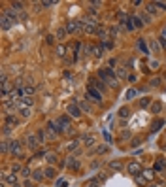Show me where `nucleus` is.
I'll return each instance as SVG.
<instances>
[{
  "mask_svg": "<svg viewBox=\"0 0 166 187\" xmlns=\"http://www.w3.org/2000/svg\"><path fill=\"white\" fill-rule=\"evenodd\" d=\"M36 136H38V140H40L42 144H44V142H45V138H47V134H45V131H42V128H40L38 132H36Z\"/></svg>",
  "mask_w": 166,
  "mask_h": 187,
  "instance_id": "28",
  "label": "nucleus"
},
{
  "mask_svg": "<svg viewBox=\"0 0 166 187\" xmlns=\"http://www.w3.org/2000/svg\"><path fill=\"white\" fill-rule=\"evenodd\" d=\"M147 104H149V97H146V98H142V100H140V106H142V108H146Z\"/></svg>",
  "mask_w": 166,
  "mask_h": 187,
  "instance_id": "40",
  "label": "nucleus"
},
{
  "mask_svg": "<svg viewBox=\"0 0 166 187\" xmlns=\"http://www.w3.org/2000/svg\"><path fill=\"white\" fill-rule=\"evenodd\" d=\"M147 187H161V185H158V183H153V185H147Z\"/></svg>",
  "mask_w": 166,
  "mask_h": 187,
  "instance_id": "52",
  "label": "nucleus"
},
{
  "mask_svg": "<svg viewBox=\"0 0 166 187\" xmlns=\"http://www.w3.org/2000/svg\"><path fill=\"white\" fill-rule=\"evenodd\" d=\"M143 176H146L147 179H153V172H151V170H143Z\"/></svg>",
  "mask_w": 166,
  "mask_h": 187,
  "instance_id": "42",
  "label": "nucleus"
},
{
  "mask_svg": "<svg viewBox=\"0 0 166 187\" xmlns=\"http://www.w3.org/2000/svg\"><path fill=\"white\" fill-rule=\"evenodd\" d=\"M25 142H27V147L30 149V151H36V149H38V146L42 144V142L38 140V136H36V134H27Z\"/></svg>",
  "mask_w": 166,
  "mask_h": 187,
  "instance_id": "3",
  "label": "nucleus"
},
{
  "mask_svg": "<svg viewBox=\"0 0 166 187\" xmlns=\"http://www.w3.org/2000/svg\"><path fill=\"white\" fill-rule=\"evenodd\" d=\"M64 51H66V47H64V46H59V47H57V53H59V57H64V55H66Z\"/></svg>",
  "mask_w": 166,
  "mask_h": 187,
  "instance_id": "38",
  "label": "nucleus"
},
{
  "mask_svg": "<svg viewBox=\"0 0 166 187\" xmlns=\"http://www.w3.org/2000/svg\"><path fill=\"white\" fill-rule=\"evenodd\" d=\"M79 30H83V21H79V19H76V21H70V23L66 25V32H79Z\"/></svg>",
  "mask_w": 166,
  "mask_h": 187,
  "instance_id": "6",
  "label": "nucleus"
},
{
  "mask_svg": "<svg viewBox=\"0 0 166 187\" xmlns=\"http://www.w3.org/2000/svg\"><path fill=\"white\" fill-rule=\"evenodd\" d=\"M19 113H21V117H28V116H30V108L19 104Z\"/></svg>",
  "mask_w": 166,
  "mask_h": 187,
  "instance_id": "19",
  "label": "nucleus"
},
{
  "mask_svg": "<svg viewBox=\"0 0 166 187\" xmlns=\"http://www.w3.org/2000/svg\"><path fill=\"white\" fill-rule=\"evenodd\" d=\"M161 149H166V140H162V142H161Z\"/></svg>",
  "mask_w": 166,
  "mask_h": 187,
  "instance_id": "50",
  "label": "nucleus"
},
{
  "mask_svg": "<svg viewBox=\"0 0 166 187\" xmlns=\"http://www.w3.org/2000/svg\"><path fill=\"white\" fill-rule=\"evenodd\" d=\"M23 187H32V182H30V179H27V182L23 183Z\"/></svg>",
  "mask_w": 166,
  "mask_h": 187,
  "instance_id": "49",
  "label": "nucleus"
},
{
  "mask_svg": "<svg viewBox=\"0 0 166 187\" xmlns=\"http://www.w3.org/2000/svg\"><path fill=\"white\" fill-rule=\"evenodd\" d=\"M2 187H8V185H6V183H4V182H2Z\"/></svg>",
  "mask_w": 166,
  "mask_h": 187,
  "instance_id": "54",
  "label": "nucleus"
},
{
  "mask_svg": "<svg viewBox=\"0 0 166 187\" xmlns=\"http://www.w3.org/2000/svg\"><path fill=\"white\" fill-rule=\"evenodd\" d=\"M10 151H11L13 155H17V157H23V149H21V142H17V140L10 142Z\"/></svg>",
  "mask_w": 166,
  "mask_h": 187,
  "instance_id": "10",
  "label": "nucleus"
},
{
  "mask_svg": "<svg viewBox=\"0 0 166 187\" xmlns=\"http://www.w3.org/2000/svg\"><path fill=\"white\" fill-rule=\"evenodd\" d=\"M149 49H151V53H161V44L157 40L149 38Z\"/></svg>",
  "mask_w": 166,
  "mask_h": 187,
  "instance_id": "15",
  "label": "nucleus"
},
{
  "mask_svg": "<svg viewBox=\"0 0 166 187\" xmlns=\"http://www.w3.org/2000/svg\"><path fill=\"white\" fill-rule=\"evenodd\" d=\"M83 30H85V32H89V34H92V32H98L96 21H95V19H87V21L83 23Z\"/></svg>",
  "mask_w": 166,
  "mask_h": 187,
  "instance_id": "8",
  "label": "nucleus"
},
{
  "mask_svg": "<svg viewBox=\"0 0 166 187\" xmlns=\"http://www.w3.org/2000/svg\"><path fill=\"white\" fill-rule=\"evenodd\" d=\"M149 64H151V70H157V68H158V62H157V61H151Z\"/></svg>",
  "mask_w": 166,
  "mask_h": 187,
  "instance_id": "46",
  "label": "nucleus"
},
{
  "mask_svg": "<svg viewBox=\"0 0 166 187\" xmlns=\"http://www.w3.org/2000/svg\"><path fill=\"white\" fill-rule=\"evenodd\" d=\"M21 170H23V166H21L19 163H13L11 164V174H17V172H21Z\"/></svg>",
  "mask_w": 166,
  "mask_h": 187,
  "instance_id": "30",
  "label": "nucleus"
},
{
  "mask_svg": "<svg viewBox=\"0 0 166 187\" xmlns=\"http://www.w3.org/2000/svg\"><path fill=\"white\" fill-rule=\"evenodd\" d=\"M125 97H127V100H130V98H134V97H136V89H128Z\"/></svg>",
  "mask_w": 166,
  "mask_h": 187,
  "instance_id": "34",
  "label": "nucleus"
},
{
  "mask_svg": "<svg viewBox=\"0 0 166 187\" xmlns=\"http://www.w3.org/2000/svg\"><path fill=\"white\" fill-rule=\"evenodd\" d=\"M89 87H95L96 91H106V85H104V81L102 80H96V78H91V85H89Z\"/></svg>",
  "mask_w": 166,
  "mask_h": 187,
  "instance_id": "12",
  "label": "nucleus"
},
{
  "mask_svg": "<svg viewBox=\"0 0 166 187\" xmlns=\"http://www.w3.org/2000/svg\"><path fill=\"white\" fill-rule=\"evenodd\" d=\"M140 19H142V23H143V25H146V23H149V21H151V17L147 15V13H142V15H140Z\"/></svg>",
  "mask_w": 166,
  "mask_h": 187,
  "instance_id": "37",
  "label": "nucleus"
},
{
  "mask_svg": "<svg viewBox=\"0 0 166 187\" xmlns=\"http://www.w3.org/2000/svg\"><path fill=\"white\" fill-rule=\"evenodd\" d=\"M21 174H23V176H27V178H28V176L32 174V172H30V168H23V170H21Z\"/></svg>",
  "mask_w": 166,
  "mask_h": 187,
  "instance_id": "44",
  "label": "nucleus"
},
{
  "mask_svg": "<svg viewBox=\"0 0 166 187\" xmlns=\"http://www.w3.org/2000/svg\"><path fill=\"white\" fill-rule=\"evenodd\" d=\"M146 11L151 13V15H155V13H157V10H155V2H147V4H146Z\"/></svg>",
  "mask_w": 166,
  "mask_h": 187,
  "instance_id": "23",
  "label": "nucleus"
},
{
  "mask_svg": "<svg viewBox=\"0 0 166 187\" xmlns=\"http://www.w3.org/2000/svg\"><path fill=\"white\" fill-rule=\"evenodd\" d=\"M11 10L13 11H23V4H21V2H13L11 4Z\"/></svg>",
  "mask_w": 166,
  "mask_h": 187,
  "instance_id": "33",
  "label": "nucleus"
},
{
  "mask_svg": "<svg viewBox=\"0 0 166 187\" xmlns=\"http://www.w3.org/2000/svg\"><path fill=\"white\" fill-rule=\"evenodd\" d=\"M119 117H121V119H128V117H130V110H128L127 106L119 108Z\"/></svg>",
  "mask_w": 166,
  "mask_h": 187,
  "instance_id": "17",
  "label": "nucleus"
},
{
  "mask_svg": "<svg viewBox=\"0 0 166 187\" xmlns=\"http://www.w3.org/2000/svg\"><path fill=\"white\" fill-rule=\"evenodd\" d=\"M149 83H151V87H158V85H161V78H153Z\"/></svg>",
  "mask_w": 166,
  "mask_h": 187,
  "instance_id": "35",
  "label": "nucleus"
},
{
  "mask_svg": "<svg viewBox=\"0 0 166 187\" xmlns=\"http://www.w3.org/2000/svg\"><path fill=\"white\" fill-rule=\"evenodd\" d=\"M85 187H98V179H91V182L85 183Z\"/></svg>",
  "mask_w": 166,
  "mask_h": 187,
  "instance_id": "39",
  "label": "nucleus"
},
{
  "mask_svg": "<svg viewBox=\"0 0 166 187\" xmlns=\"http://www.w3.org/2000/svg\"><path fill=\"white\" fill-rule=\"evenodd\" d=\"M2 182H4V183H10V185L17 183V174H4V176H2Z\"/></svg>",
  "mask_w": 166,
  "mask_h": 187,
  "instance_id": "14",
  "label": "nucleus"
},
{
  "mask_svg": "<svg viewBox=\"0 0 166 187\" xmlns=\"http://www.w3.org/2000/svg\"><path fill=\"white\" fill-rule=\"evenodd\" d=\"M127 23H128V28H142L143 23H142V19L138 15H128L127 17Z\"/></svg>",
  "mask_w": 166,
  "mask_h": 187,
  "instance_id": "7",
  "label": "nucleus"
},
{
  "mask_svg": "<svg viewBox=\"0 0 166 187\" xmlns=\"http://www.w3.org/2000/svg\"><path fill=\"white\" fill-rule=\"evenodd\" d=\"M161 36H162V38H166V25H164V28H162V34H161Z\"/></svg>",
  "mask_w": 166,
  "mask_h": 187,
  "instance_id": "51",
  "label": "nucleus"
},
{
  "mask_svg": "<svg viewBox=\"0 0 166 187\" xmlns=\"http://www.w3.org/2000/svg\"><path fill=\"white\" fill-rule=\"evenodd\" d=\"M19 21V17L15 15V11H13L11 8L10 10H6L4 13H2V30H8L10 27H13Z\"/></svg>",
  "mask_w": 166,
  "mask_h": 187,
  "instance_id": "1",
  "label": "nucleus"
},
{
  "mask_svg": "<svg viewBox=\"0 0 166 187\" xmlns=\"http://www.w3.org/2000/svg\"><path fill=\"white\" fill-rule=\"evenodd\" d=\"M77 146H79V142H77V140H74V142H70V144H68V149H76Z\"/></svg>",
  "mask_w": 166,
  "mask_h": 187,
  "instance_id": "41",
  "label": "nucleus"
},
{
  "mask_svg": "<svg viewBox=\"0 0 166 187\" xmlns=\"http://www.w3.org/2000/svg\"><path fill=\"white\" fill-rule=\"evenodd\" d=\"M79 108H81V112H87V113H91V112H92V108H91V104H89V102H81V104H79Z\"/></svg>",
  "mask_w": 166,
  "mask_h": 187,
  "instance_id": "27",
  "label": "nucleus"
},
{
  "mask_svg": "<svg viewBox=\"0 0 166 187\" xmlns=\"http://www.w3.org/2000/svg\"><path fill=\"white\" fill-rule=\"evenodd\" d=\"M140 142H142L140 138H132V142H130V144H132V147H138V146H140Z\"/></svg>",
  "mask_w": 166,
  "mask_h": 187,
  "instance_id": "43",
  "label": "nucleus"
},
{
  "mask_svg": "<svg viewBox=\"0 0 166 187\" xmlns=\"http://www.w3.org/2000/svg\"><path fill=\"white\" fill-rule=\"evenodd\" d=\"M155 6H158L161 10H166V2H155Z\"/></svg>",
  "mask_w": 166,
  "mask_h": 187,
  "instance_id": "47",
  "label": "nucleus"
},
{
  "mask_svg": "<svg viewBox=\"0 0 166 187\" xmlns=\"http://www.w3.org/2000/svg\"><path fill=\"white\" fill-rule=\"evenodd\" d=\"M115 74H117L119 78H128V74H127V68H125V66H119L117 70H115Z\"/></svg>",
  "mask_w": 166,
  "mask_h": 187,
  "instance_id": "25",
  "label": "nucleus"
},
{
  "mask_svg": "<svg viewBox=\"0 0 166 187\" xmlns=\"http://www.w3.org/2000/svg\"><path fill=\"white\" fill-rule=\"evenodd\" d=\"M66 113H68V117H81V108H79L76 102H70L66 106Z\"/></svg>",
  "mask_w": 166,
  "mask_h": 187,
  "instance_id": "4",
  "label": "nucleus"
},
{
  "mask_svg": "<svg viewBox=\"0 0 166 187\" xmlns=\"http://www.w3.org/2000/svg\"><path fill=\"white\" fill-rule=\"evenodd\" d=\"M98 78H100L104 83H110L111 87H117V80H115L111 68H100V70H98Z\"/></svg>",
  "mask_w": 166,
  "mask_h": 187,
  "instance_id": "2",
  "label": "nucleus"
},
{
  "mask_svg": "<svg viewBox=\"0 0 166 187\" xmlns=\"http://www.w3.org/2000/svg\"><path fill=\"white\" fill-rule=\"evenodd\" d=\"M6 123H8V127H10V125H17L19 119H17L15 116H8V117H6Z\"/></svg>",
  "mask_w": 166,
  "mask_h": 187,
  "instance_id": "26",
  "label": "nucleus"
},
{
  "mask_svg": "<svg viewBox=\"0 0 166 187\" xmlns=\"http://www.w3.org/2000/svg\"><path fill=\"white\" fill-rule=\"evenodd\" d=\"M110 168L115 172H121L123 170V163L121 161H110Z\"/></svg>",
  "mask_w": 166,
  "mask_h": 187,
  "instance_id": "18",
  "label": "nucleus"
},
{
  "mask_svg": "<svg viewBox=\"0 0 166 187\" xmlns=\"http://www.w3.org/2000/svg\"><path fill=\"white\" fill-rule=\"evenodd\" d=\"M66 164H68V168H74V170H77L79 166H81V164H79V161L76 159V157H70Z\"/></svg>",
  "mask_w": 166,
  "mask_h": 187,
  "instance_id": "16",
  "label": "nucleus"
},
{
  "mask_svg": "<svg viewBox=\"0 0 166 187\" xmlns=\"http://www.w3.org/2000/svg\"><path fill=\"white\" fill-rule=\"evenodd\" d=\"M44 174H45V178H55V176H57V170H55L53 166H47V168L44 170Z\"/></svg>",
  "mask_w": 166,
  "mask_h": 187,
  "instance_id": "21",
  "label": "nucleus"
},
{
  "mask_svg": "<svg viewBox=\"0 0 166 187\" xmlns=\"http://www.w3.org/2000/svg\"><path fill=\"white\" fill-rule=\"evenodd\" d=\"M92 55H95V57L102 55V46H92Z\"/></svg>",
  "mask_w": 166,
  "mask_h": 187,
  "instance_id": "31",
  "label": "nucleus"
},
{
  "mask_svg": "<svg viewBox=\"0 0 166 187\" xmlns=\"http://www.w3.org/2000/svg\"><path fill=\"white\" fill-rule=\"evenodd\" d=\"M64 34H66V28H59V30H57V38L62 40V38H64Z\"/></svg>",
  "mask_w": 166,
  "mask_h": 187,
  "instance_id": "36",
  "label": "nucleus"
},
{
  "mask_svg": "<svg viewBox=\"0 0 166 187\" xmlns=\"http://www.w3.org/2000/svg\"><path fill=\"white\" fill-rule=\"evenodd\" d=\"M128 136H130V132H128V131H123V132H121V140H125V138H128Z\"/></svg>",
  "mask_w": 166,
  "mask_h": 187,
  "instance_id": "45",
  "label": "nucleus"
},
{
  "mask_svg": "<svg viewBox=\"0 0 166 187\" xmlns=\"http://www.w3.org/2000/svg\"><path fill=\"white\" fill-rule=\"evenodd\" d=\"M127 172H128L130 176H134V178H136V176H140L142 172H143V168H142V164H140V163H134V161H132V163H128V164H127Z\"/></svg>",
  "mask_w": 166,
  "mask_h": 187,
  "instance_id": "5",
  "label": "nucleus"
},
{
  "mask_svg": "<svg viewBox=\"0 0 166 187\" xmlns=\"http://www.w3.org/2000/svg\"><path fill=\"white\" fill-rule=\"evenodd\" d=\"M81 142H83V146L92 147V146H95V142H96V138H95V134H85L83 138H81Z\"/></svg>",
  "mask_w": 166,
  "mask_h": 187,
  "instance_id": "11",
  "label": "nucleus"
},
{
  "mask_svg": "<svg viewBox=\"0 0 166 187\" xmlns=\"http://www.w3.org/2000/svg\"><path fill=\"white\" fill-rule=\"evenodd\" d=\"M134 182L138 183L140 187H147V185H149V179H147L146 176H143V172H142L140 176H136V178H134Z\"/></svg>",
  "mask_w": 166,
  "mask_h": 187,
  "instance_id": "13",
  "label": "nucleus"
},
{
  "mask_svg": "<svg viewBox=\"0 0 166 187\" xmlns=\"http://www.w3.org/2000/svg\"><path fill=\"white\" fill-rule=\"evenodd\" d=\"M87 97L91 100H95V102H102V95H100V91H96L95 87H87Z\"/></svg>",
  "mask_w": 166,
  "mask_h": 187,
  "instance_id": "9",
  "label": "nucleus"
},
{
  "mask_svg": "<svg viewBox=\"0 0 166 187\" xmlns=\"http://www.w3.org/2000/svg\"><path fill=\"white\" fill-rule=\"evenodd\" d=\"M161 110H162V104L161 102H153V104H151V113H158Z\"/></svg>",
  "mask_w": 166,
  "mask_h": 187,
  "instance_id": "24",
  "label": "nucleus"
},
{
  "mask_svg": "<svg viewBox=\"0 0 166 187\" xmlns=\"http://www.w3.org/2000/svg\"><path fill=\"white\" fill-rule=\"evenodd\" d=\"M32 179H34V182H42V179H44V172H42V170H34L32 172Z\"/></svg>",
  "mask_w": 166,
  "mask_h": 187,
  "instance_id": "20",
  "label": "nucleus"
},
{
  "mask_svg": "<svg viewBox=\"0 0 166 187\" xmlns=\"http://www.w3.org/2000/svg\"><path fill=\"white\" fill-rule=\"evenodd\" d=\"M10 187H21V185H19V183H13V185H10Z\"/></svg>",
  "mask_w": 166,
  "mask_h": 187,
  "instance_id": "53",
  "label": "nucleus"
},
{
  "mask_svg": "<svg viewBox=\"0 0 166 187\" xmlns=\"http://www.w3.org/2000/svg\"><path fill=\"white\" fill-rule=\"evenodd\" d=\"M45 159H47L49 164H53V163L57 161V155H55V153H45Z\"/></svg>",
  "mask_w": 166,
  "mask_h": 187,
  "instance_id": "32",
  "label": "nucleus"
},
{
  "mask_svg": "<svg viewBox=\"0 0 166 187\" xmlns=\"http://www.w3.org/2000/svg\"><path fill=\"white\" fill-rule=\"evenodd\" d=\"M138 47L142 49V51H143V53H147V55L151 53V51H149V49H147V46H146V42H143V40H138Z\"/></svg>",
  "mask_w": 166,
  "mask_h": 187,
  "instance_id": "29",
  "label": "nucleus"
},
{
  "mask_svg": "<svg viewBox=\"0 0 166 187\" xmlns=\"http://www.w3.org/2000/svg\"><path fill=\"white\" fill-rule=\"evenodd\" d=\"M162 125H164V121H162V119H157L155 123L151 125V132H157V131H158V128H161Z\"/></svg>",
  "mask_w": 166,
  "mask_h": 187,
  "instance_id": "22",
  "label": "nucleus"
},
{
  "mask_svg": "<svg viewBox=\"0 0 166 187\" xmlns=\"http://www.w3.org/2000/svg\"><path fill=\"white\" fill-rule=\"evenodd\" d=\"M104 151H108V147H106V146H100V147H98V153H104Z\"/></svg>",
  "mask_w": 166,
  "mask_h": 187,
  "instance_id": "48",
  "label": "nucleus"
}]
</instances>
